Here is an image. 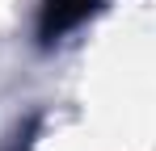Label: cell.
I'll return each mask as SVG.
<instances>
[{
    "mask_svg": "<svg viewBox=\"0 0 156 151\" xmlns=\"http://www.w3.org/2000/svg\"><path fill=\"white\" fill-rule=\"evenodd\" d=\"M105 0H42V13H38V38L55 42L63 38L72 25H80L93 8H101Z\"/></svg>",
    "mask_w": 156,
    "mask_h": 151,
    "instance_id": "cell-1",
    "label": "cell"
}]
</instances>
